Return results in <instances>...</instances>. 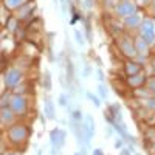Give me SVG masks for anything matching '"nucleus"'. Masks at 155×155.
Wrapping results in <instances>:
<instances>
[{"label":"nucleus","mask_w":155,"mask_h":155,"mask_svg":"<svg viewBox=\"0 0 155 155\" xmlns=\"http://www.w3.org/2000/svg\"><path fill=\"white\" fill-rule=\"evenodd\" d=\"M30 137H31V129L25 123H14L5 130V140L12 147H19V149H22V146L25 147L28 144Z\"/></svg>","instance_id":"nucleus-1"},{"label":"nucleus","mask_w":155,"mask_h":155,"mask_svg":"<svg viewBox=\"0 0 155 155\" xmlns=\"http://www.w3.org/2000/svg\"><path fill=\"white\" fill-rule=\"evenodd\" d=\"M23 81H25V71L17 65H11L6 68V71H3V87L5 88L12 90Z\"/></svg>","instance_id":"nucleus-2"},{"label":"nucleus","mask_w":155,"mask_h":155,"mask_svg":"<svg viewBox=\"0 0 155 155\" xmlns=\"http://www.w3.org/2000/svg\"><path fill=\"white\" fill-rule=\"evenodd\" d=\"M9 107L12 109V112H14L17 116L27 115L28 109H30V98L27 95H12Z\"/></svg>","instance_id":"nucleus-3"},{"label":"nucleus","mask_w":155,"mask_h":155,"mask_svg":"<svg viewBox=\"0 0 155 155\" xmlns=\"http://www.w3.org/2000/svg\"><path fill=\"white\" fill-rule=\"evenodd\" d=\"M34 11H36V2L31 0V2L25 3L23 6H20L17 11H14L12 14H14L20 22H31L33 17H34Z\"/></svg>","instance_id":"nucleus-4"},{"label":"nucleus","mask_w":155,"mask_h":155,"mask_svg":"<svg viewBox=\"0 0 155 155\" xmlns=\"http://www.w3.org/2000/svg\"><path fill=\"white\" fill-rule=\"evenodd\" d=\"M115 11V14L118 16V17H129V16H134L135 14V11H137V5L135 2H129V0H120L118 3H116V6L113 8Z\"/></svg>","instance_id":"nucleus-5"},{"label":"nucleus","mask_w":155,"mask_h":155,"mask_svg":"<svg viewBox=\"0 0 155 155\" xmlns=\"http://www.w3.org/2000/svg\"><path fill=\"white\" fill-rule=\"evenodd\" d=\"M65 141H67V132L64 129H59V127H54L53 130L50 132V143H51V147H56V149H62L65 146Z\"/></svg>","instance_id":"nucleus-6"},{"label":"nucleus","mask_w":155,"mask_h":155,"mask_svg":"<svg viewBox=\"0 0 155 155\" xmlns=\"http://www.w3.org/2000/svg\"><path fill=\"white\" fill-rule=\"evenodd\" d=\"M82 129H84V134H85V143H87V146H90V141L93 140L95 130H96V121H95V118L90 113H87L84 116Z\"/></svg>","instance_id":"nucleus-7"},{"label":"nucleus","mask_w":155,"mask_h":155,"mask_svg":"<svg viewBox=\"0 0 155 155\" xmlns=\"http://www.w3.org/2000/svg\"><path fill=\"white\" fill-rule=\"evenodd\" d=\"M118 47H120V50L123 51V53H124L126 56H129V58H134L135 54H138V53H137V48H135V42H134L129 36H124V34L120 36V39H118Z\"/></svg>","instance_id":"nucleus-8"},{"label":"nucleus","mask_w":155,"mask_h":155,"mask_svg":"<svg viewBox=\"0 0 155 155\" xmlns=\"http://www.w3.org/2000/svg\"><path fill=\"white\" fill-rule=\"evenodd\" d=\"M141 39L146 41L149 45L155 42V25L149 19L141 23Z\"/></svg>","instance_id":"nucleus-9"},{"label":"nucleus","mask_w":155,"mask_h":155,"mask_svg":"<svg viewBox=\"0 0 155 155\" xmlns=\"http://www.w3.org/2000/svg\"><path fill=\"white\" fill-rule=\"evenodd\" d=\"M2 115H0V121H2V129L3 130H6V129L9 127V126H12L14 123H17L16 121V118H17V115L12 112V109L8 106V107H2V112H0Z\"/></svg>","instance_id":"nucleus-10"},{"label":"nucleus","mask_w":155,"mask_h":155,"mask_svg":"<svg viewBox=\"0 0 155 155\" xmlns=\"http://www.w3.org/2000/svg\"><path fill=\"white\" fill-rule=\"evenodd\" d=\"M44 113H45L47 120H50V121L56 120V106H54L53 99H51L50 96L45 98V101H44Z\"/></svg>","instance_id":"nucleus-11"},{"label":"nucleus","mask_w":155,"mask_h":155,"mask_svg":"<svg viewBox=\"0 0 155 155\" xmlns=\"http://www.w3.org/2000/svg\"><path fill=\"white\" fill-rule=\"evenodd\" d=\"M65 79H67V87L73 85L76 78H74V64L70 58L65 59Z\"/></svg>","instance_id":"nucleus-12"},{"label":"nucleus","mask_w":155,"mask_h":155,"mask_svg":"<svg viewBox=\"0 0 155 155\" xmlns=\"http://www.w3.org/2000/svg\"><path fill=\"white\" fill-rule=\"evenodd\" d=\"M28 2H31V0H2V5L5 8H8L11 12H14V11H17L20 6H23L25 3H28Z\"/></svg>","instance_id":"nucleus-13"},{"label":"nucleus","mask_w":155,"mask_h":155,"mask_svg":"<svg viewBox=\"0 0 155 155\" xmlns=\"http://www.w3.org/2000/svg\"><path fill=\"white\" fill-rule=\"evenodd\" d=\"M126 73L129 74V76H134V74H138L140 71H141V65L138 62H132V61H129L127 64H126Z\"/></svg>","instance_id":"nucleus-14"},{"label":"nucleus","mask_w":155,"mask_h":155,"mask_svg":"<svg viewBox=\"0 0 155 155\" xmlns=\"http://www.w3.org/2000/svg\"><path fill=\"white\" fill-rule=\"evenodd\" d=\"M12 93L9 88H5L3 87V90H2V98H0V106L2 107H8L9 104H11V98H12Z\"/></svg>","instance_id":"nucleus-15"},{"label":"nucleus","mask_w":155,"mask_h":155,"mask_svg":"<svg viewBox=\"0 0 155 155\" xmlns=\"http://www.w3.org/2000/svg\"><path fill=\"white\" fill-rule=\"evenodd\" d=\"M42 87L45 92H51V88H53V82H51V71L47 70L44 71L42 74Z\"/></svg>","instance_id":"nucleus-16"},{"label":"nucleus","mask_w":155,"mask_h":155,"mask_svg":"<svg viewBox=\"0 0 155 155\" xmlns=\"http://www.w3.org/2000/svg\"><path fill=\"white\" fill-rule=\"evenodd\" d=\"M30 90H31V88H30V85L23 81V82H22V84H19L16 88H12L11 92L14 93V95H28V93H30Z\"/></svg>","instance_id":"nucleus-17"},{"label":"nucleus","mask_w":155,"mask_h":155,"mask_svg":"<svg viewBox=\"0 0 155 155\" xmlns=\"http://www.w3.org/2000/svg\"><path fill=\"white\" fill-rule=\"evenodd\" d=\"M82 23H84V31H85V37H87V41L88 42H92V39H93V33H92V23H90V19L88 17H84V20H82Z\"/></svg>","instance_id":"nucleus-18"},{"label":"nucleus","mask_w":155,"mask_h":155,"mask_svg":"<svg viewBox=\"0 0 155 155\" xmlns=\"http://www.w3.org/2000/svg\"><path fill=\"white\" fill-rule=\"evenodd\" d=\"M143 82H146V78H144V76H141V74H134V76H129V84H130V85L140 87Z\"/></svg>","instance_id":"nucleus-19"},{"label":"nucleus","mask_w":155,"mask_h":155,"mask_svg":"<svg viewBox=\"0 0 155 155\" xmlns=\"http://www.w3.org/2000/svg\"><path fill=\"white\" fill-rule=\"evenodd\" d=\"M27 28H23V27H20L14 34H12V37H14V41L16 42H22V41H25V39H27Z\"/></svg>","instance_id":"nucleus-20"},{"label":"nucleus","mask_w":155,"mask_h":155,"mask_svg":"<svg viewBox=\"0 0 155 155\" xmlns=\"http://www.w3.org/2000/svg\"><path fill=\"white\" fill-rule=\"evenodd\" d=\"M96 92H98V95H99V98H101V99H106V98L109 96L107 87H106V84H104V82H99V85H98V88H96Z\"/></svg>","instance_id":"nucleus-21"},{"label":"nucleus","mask_w":155,"mask_h":155,"mask_svg":"<svg viewBox=\"0 0 155 155\" xmlns=\"http://www.w3.org/2000/svg\"><path fill=\"white\" fill-rule=\"evenodd\" d=\"M85 96L92 101V104H93L95 107H101V99H99L98 96H95L92 92H85Z\"/></svg>","instance_id":"nucleus-22"},{"label":"nucleus","mask_w":155,"mask_h":155,"mask_svg":"<svg viewBox=\"0 0 155 155\" xmlns=\"http://www.w3.org/2000/svg\"><path fill=\"white\" fill-rule=\"evenodd\" d=\"M70 118L74 120V121H84V118H82V112H81L79 109L71 110V112H70Z\"/></svg>","instance_id":"nucleus-23"},{"label":"nucleus","mask_w":155,"mask_h":155,"mask_svg":"<svg viewBox=\"0 0 155 155\" xmlns=\"http://www.w3.org/2000/svg\"><path fill=\"white\" fill-rule=\"evenodd\" d=\"M58 102L61 107H68V95L67 93H61L58 98Z\"/></svg>","instance_id":"nucleus-24"},{"label":"nucleus","mask_w":155,"mask_h":155,"mask_svg":"<svg viewBox=\"0 0 155 155\" xmlns=\"http://www.w3.org/2000/svg\"><path fill=\"white\" fill-rule=\"evenodd\" d=\"M74 39H76V42H78V45H84V34L79 31V30H74Z\"/></svg>","instance_id":"nucleus-25"},{"label":"nucleus","mask_w":155,"mask_h":155,"mask_svg":"<svg viewBox=\"0 0 155 155\" xmlns=\"http://www.w3.org/2000/svg\"><path fill=\"white\" fill-rule=\"evenodd\" d=\"M3 155H23V152H22V149H19V147H9Z\"/></svg>","instance_id":"nucleus-26"},{"label":"nucleus","mask_w":155,"mask_h":155,"mask_svg":"<svg viewBox=\"0 0 155 155\" xmlns=\"http://www.w3.org/2000/svg\"><path fill=\"white\" fill-rule=\"evenodd\" d=\"M90 74H92V67H90L88 64H85V65H84V70H82V76H84V78H88Z\"/></svg>","instance_id":"nucleus-27"},{"label":"nucleus","mask_w":155,"mask_h":155,"mask_svg":"<svg viewBox=\"0 0 155 155\" xmlns=\"http://www.w3.org/2000/svg\"><path fill=\"white\" fill-rule=\"evenodd\" d=\"M96 76H98L99 82H104V81H106V74H104V71H102L101 68H98V70H96Z\"/></svg>","instance_id":"nucleus-28"},{"label":"nucleus","mask_w":155,"mask_h":155,"mask_svg":"<svg viewBox=\"0 0 155 155\" xmlns=\"http://www.w3.org/2000/svg\"><path fill=\"white\" fill-rule=\"evenodd\" d=\"M95 2H96V0H84V5H85V8L92 9L95 6Z\"/></svg>","instance_id":"nucleus-29"},{"label":"nucleus","mask_w":155,"mask_h":155,"mask_svg":"<svg viewBox=\"0 0 155 155\" xmlns=\"http://www.w3.org/2000/svg\"><path fill=\"white\" fill-rule=\"evenodd\" d=\"M146 106H147L149 109L155 110V98H152V99H147V102H146Z\"/></svg>","instance_id":"nucleus-30"},{"label":"nucleus","mask_w":155,"mask_h":155,"mask_svg":"<svg viewBox=\"0 0 155 155\" xmlns=\"http://www.w3.org/2000/svg\"><path fill=\"white\" fill-rule=\"evenodd\" d=\"M149 90L152 93H155V79H150L149 81Z\"/></svg>","instance_id":"nucleus-31"},{"label":"nucleus","mask_w":155,"mask_h":155,"mask_svg":"<svg viewBox=\"0 0 155 155\" xmlns=\"http://www.w3.org/2000/svg\"><path fill=\"white\" fill-rule=\"evenodd\" d=\"M123 144H124V143H123V138H120V140H116V141H115V147H116V149H121Z\"/></svg>","instance_id":"nucleus-32"},{"label":"nucleus","mask_w":155,"mask_h":155,"mask_svg":"<svg viewBox=\"0 0 155 155\" xmlns=\"http://www.w3.org/2000/svg\"><path fill=\"white\" fill-rule=\"evenodd\" d=\"M112 134H113V127H112V126L109 124V126L106 127V137H110Z\"/></svg>","instance_id":"nucleus-33"},{"label":"nucleus","mask_w":155,"mask_h":155,"mask_svg":"<svg viewBox=\"0 0 155 155\" xmlns=\"http://www.w3.org/2000/svg\"><path fill=\"white\" fill-rule=\"evenodd\" d=\"M120 155H132V150L130 149H121V152H120Z\"/></svg>","instance_id":"nucleus-34"},{"label":"nucleus","mask_w":155,"mask_h":155,"mask_svg":"<svg viewBox=\"0 0 155 155\" xmlns=\"http://www.w3.org/2000/svg\"><path fill=\"white\" fill-rule=\"evenodd\" d=\"M92 155H104V152H102L101 149H95V150L92 152Z\"/></svg>","instance_id":"nucleus-35"},{"label":"nucleus","mask_w":155,"mask_h":155,"mask_svg":"<svg viewBox=\"0 0 155 155\" xmlns=\"http://www.w3.org/2000/svg\"><path fill=\"white\" fill-rule=\"evenodd\" d=\"M74 155H81V153H79V152H76V153H74Z\"/></svg>","instance_id":"nucleus-36"}]
</instances>
